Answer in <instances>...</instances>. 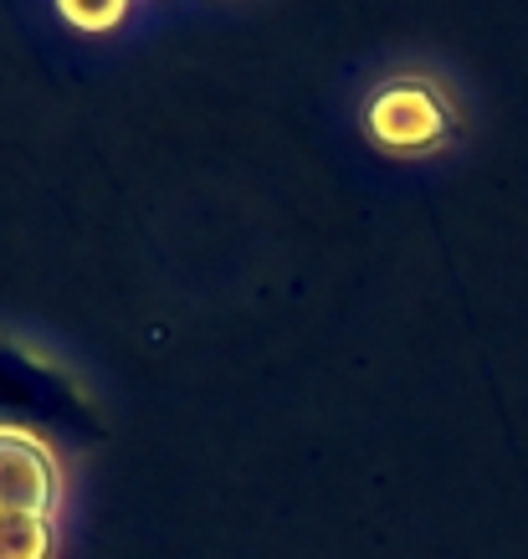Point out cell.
I'll use <instances>...</instances> for the list:
<instances>
[{
    "label": "cell",
    "instance_id": "obj_1",
    "mask_svg": "<svg viewBox=\"0 0 528 559\" xmlns=\"http://www.w3.org/2000/svg\"><path fill=\"white\" fill-rule=\"evenodd\" d=\"M364 134L391 154H427L452 139V108L427 78H391L364 103Z\"/></svg>",
    "mask_w": 528,
    "mask_h": 559
},
{
    "label": "cell",
    "instance_id": "obj_2",
    "mask_svg": "<svg viewBox=\"0 0 528 559\" xmlns=\"http://www.w3.org/2000/svg\"><path fill=\"white\" fill-rule=\"evenodd\" d=\"M62 503V467L47 441L21 426H0V509L51 519Z\"/></svg>",
    "mask_w": 528,
    "mask_h": 559
},
{
    "label": "cell",
    "instance_id": "obj_3",
    "mask_svg": "<svg viewBox=\"0 0 528 559\" xmlns=\"http://www.w3.org/2000/svg\"><path fill=\"white\" fill-rule=\"evenodd\" d=\"M51 549H57L51 519L0 509V559H51Z\"/></svg>",
    "mask_w": 528,
    "mask_h": 559
},
{
    "label": "cell",
    "instance_id": "obj_4",
    "mask_svg": "<svg viewBox=\"0 0 528 559\" xmlns=\"http://www.w3.org/2000/svg\"><path fill=\"white\" fill-rule=\"evenodd\" d=\"M51 5L62 11L68 26H77V32H87V36L113 32V26L129 16V0H51Z\"/></svg>",
    "mask_w": 528,
    "mask_h": 559
}]
</instances>
